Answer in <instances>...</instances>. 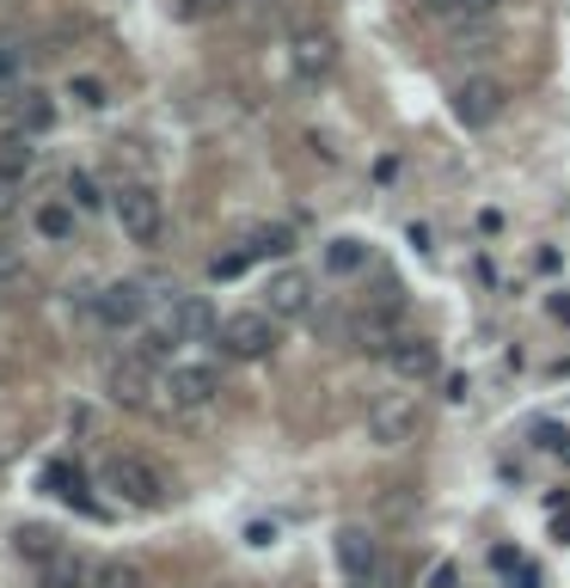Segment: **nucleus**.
I'll use <instances>...</instances> for the list:
<instances>
[{"mask_svg": "<svg viewBox=\"0 0 570 588\" xmlns=\"http://www.w3.org/2000/svg\"><path fill=\"white\" fill-rule=\"evenodd\" d=\"M105 491H117L129 509H159V503H166V478H159L142 454H111L105 460Z\"/></svg>", "mask_w": 570, "mask_h": 588, "instance_id": "obj_1", "label": "nucleus"}, {"mask_svg": "<svg viewBox=\"0 0 570 588\" xmlns=\"http://www.w3.org/2000/svg\"><path fill=\"white\" fill-rule=\"evenodd\" d=\"M215 338H221V350L234 355V362H265V355L277 350V319L270 313H227L221 326H215Z\"/></svg>", "mask_w": 570, "mask_h": 588, "instance_id": "obj_2", "label": "nucleus"}, {"mask_svg": "<svg viewBox=\"0 0 570 588\" xmlns=\"http://www.w3.org/2000/svg\"><path fill=\"white\" fill-rule=\"evenodd\" d=\"M105 392H111V405H123V411H147V405H154V392H159L154 362H147L142 350L117 355V362L105 368Z\"/></svg>", "mask_w": 570, "mask_h": 588, "instance_id": "obj_3", "label": "nucleus"}, {"mask_svg": "<svg viewBox=\"0 0 570 588\" xmlns=\"http://www.w3.org/2000/svg\"><path fill=\"white\" fill-rule=\"evenodd\" d=\"M117 221H123V234L135 239V246H154L159 239V227H166V209H159V190L154 184H123L117 196Z\"/></svg>", "mask_w": 570, "mask_h": 588, "instance_id": "obj_4", "label": "nucleus"}, {"mask_svg": "<svg viewBox=\"0 0 570 588\" xmlns=\"http://www.w3.org/2000/svg\"><path fill=\"white\" fill-rule=\"evenodd\" d=\"M159 392H166V405H173V411H203V405H215L221 374H215L209 362H178V368H166Z\"/></svg>", "mask_w": 570, "mask_h": 588, "instance_id": "obj_5", "label": "nucleus"}, {"mask_svg": "<svg viewBox=\"0 0 570 588\" xmlns=\"http://www.w3.org/2000/svg\"><path fill=\"white\" fill-rule=\"evenodd\" d=\"M93 319H99L105 331H129V326H142V319H147V288L135 282V276H123V282L99 288Z\"/></svg>", "mask_w": 570, "mask_h": 588, "instance_id": "obj_6", "label": "nucleus"}, {"mask_svg": "<svg viewBox=\"0 0 570 588\" xmlns=\"http://www.w3.org/2000/svg\"><path fill=\"white\" fill-rule=\"evenodd\" d=\"M454 117H460L466 130H491V123L504 117V80H491V74L460 80V86H454Z\"/></svg>", "mask_w": 570, "mask_h": 588, "instance_id": "obj_7", "label": "nucleus"}, {"mask_svg": "<svg viewBox=\"0 0 570 588\" xmlns=\"http://www.w3.org/2000/svg\"><path fill=\"white\" fill-rule=\"evenodd\" d=\"M369 435L381 447H405L417 435V399L412 392H393V399H381V405L369 411Z\"/></svg>", "mask_w": 570, "mask_h": 588, "instance_id": "obj_8", "label": "nucleus"}, {"mask_svg": "<svg viewBox=\"0 0 570 588\" xmlns=\"http://www.w3.org/2000/svg\"><path fill=\"white\" fill-rule=\"evenodd\" d=\"M159 326L173 331L178 343H203V338H215V326H221V319H215V307L203 301V295H173V301H166V313H159Z\"/></svg>", "mask_w": 570, "mask_h": 588, "instance_id": "obj_9", "label": "nucleus"}, {"mask_svg": "<svg viewBox=\"0 0 570 588\" xmlns=\"http://www.w3.org/2000/svg\"><path fill=\"white\" fill-rule=\"evenodd\" d=\"M338 570L356 588H369L374 576H381V546H374L369 527H344V534H338Z\"/></svg>", "mask_w": 570, "mask_h": 588, "instance_id": "obj_10", "label": "nucleus"}, {"mask_svg": "<svg viewBox=\"0 0 570 588\" xmlns=\"http://www.w3.org/2000/svg\"><path fill=\"white\" fill-rule=\"evenodd\" d=\"M386 368H393L398 380H429L442 368V350L429 338H417V331H398L393 350H386Z\"/></svg>", "mask_w": 570, "mask_h": 588, "instance_id": "obj_11", "label": "nucleus"}, {"mask_svg": "<svg viewBox=\"0 0 570 588\" xmlns=\"http://www.w3.org/2000/svg\"><path fill=\"white\" fill-rule=\"evenodd\" d=\"M265 295H270V319H307L313 313V282H307L301 270H277Z\"/></svg>", "mask_w": 570, "mask_h": 588, "instance_id": "obj_12", "label": "nucleus"}, {"mask_svg": "<svg viewBox=\"0 0 570 588\" xmlns=\"http://www.w3.org/2000/svg\"><path fill=\"white\" fill-rule=\"evenodd\" d=\"M289 62H294V74H301V80H325V74H332V62H338V43L325 38V31H301V38L289 43Z\"/></svg>", "mask_w": 570, "mask_h": 588, "instance_id": "obj_13", "label": "nucleus"}, {"mask_svg": "<svg viewBox=\"0 0 570 588\" xmlns=\"http://www.w3.org/2000/svg\"><path fill=\"white\" fill-rule=\"evenodd\" d=\"M7 130L13 135H50L55 130V105H50V92H19L13 105H7Z\"/></svg>", "mask_w": 570, "mask_h": 588, "instance_id": "obj_14", "label": "nucleus"}, {"mask_svg": "<svg viewBox=\"0 0 570 588\" xmlns=\"http://www.w3.org/2000/svg\"><path fill=\"white\" fill-rule=\"evenodd\" d=\"M93 582V564L86 558H74V551H50V558H43V588H86Z\"/></svg>", "mask_w": 570, "mask_h": 588, "instance_id": "obj_15", "label": "nucleus"}, {"mask_svg": "<svg viewBox=\"0 0 570 588\" xmlns=\"http://www.w3.org/2000/svg\"><path fill=\"white\" fill-rule=\"evenodd\" d=\"M31 221H38V234H43V239H55V246H68V239H74V203H62V196H50V203H38V215H31Z\"/></svg>", "mask_w": 570, "mask_h": 588, "instance_id": "obj_16", "label": "nucleus"}, {"mask_svg": "<svg viewBox=\"0 0 570 588\" xmlns=\"http://www.w3.org/2000/svg\"><path fill=\"white\" fill-rule=\"evenodd\" d=\"M43 484H50L55 497H68V503H80V509H86V478H80L74 460H50V466H43Z\"/></svg>", "mask_w": 570, "mask_h": 588, "instance_id": "obj_17", "label": "nucleus"}, {"mask_svg": "<svg viewBox=\"0 0 570 588\" xmlns=\"http://www.w3.org/2000/svg\"><path fill=\"white\" fill-rule=\"evenodd\" d=\"M86 588H147V576H142V564L111 558V564H99V570H93V582H86Z\"/></svg>", "mask_w": 570, "mask_h": 588, "instance_id": "obj_18", "label": "nucleus"}, {"mask_svg": "<svg viewBox=\"0 0 570 588\" xmlns=\"http://www.w3.org/2000/svg\"><path fill=\"white\" fill-rule=\"evenodd\" d=\"M362 264H369V246H362V239H332V246H325V270L332 276H356Z\"/></svg>", "mask_w": 570, "mask_h": 588, "instance_id": "obj_19", "label": "nucleus"}, {"mask_svg": "<svg viewBox=\"0 0 570 588\" xmlns=\"http://www.w3.org/2000/svg\"><path fill=\"white\" fill-rule=\"evenodd\" d=\"M25 172H31V147H25V135H13V130H7V135H0V178H25Z\"/></svg>", "mask_w": 570, "mask_h": 588, "instance_id": "obj_20", "label": "nucleus"}, {"mask_svg": "<svg viewBox=\"0 0 570 588\" xmlns=\"http://www.w3.org/2000/svg\"><path fill=\"white\" fill-rule=\"evenodd\" d=\"M436 19H485V13H497V0H424Z\"/></svg>", "mask_w": 570, "mask_h": 588, "instance_id": "obj_21", "label": "nucleus"}, {"mask_svg": "<svg viewBox=\"0 0 570 588\" xmlns=\"http://www.w3.org/2000/svg\"><path fill=\"white\" fill-rule=\"evenodd\" d=\"M246 246H252V258H282V251H294V234L289 227H258Z\"/></svg>", "mask_w": 570, "mask_h": 588, "instance_id": "obj_22", "label": "nucleus"}, {"mask_svg": "<svg viewBox=\"0 0 570 588\" xmlns=\"http://www.w3.org/2000/svg\"><path fill=\"white\" fill-rule=\"evenodd\" d=\"M25 258H19L13 246H7V239H0V295H13V288H25Z\"/></svg>", "mask_w": 570, "mask_h": 588, "instance_id": "obj_23", "label": "nucleus"}, {"mask_svg": "<svg viewBox=\"0 0 570 588\" xmlns=\"http://www.w3.org/2000/svg\"><path fill=\"white\" fill-rule=\"evenodd\" d=\"M68 203H74V209H99V203H105L99 184H93V172H74V178H68Z\"/></svg>", "mask_w": 570, "mask_h": 588, "instance_id": "obj_24", "label": "nucleus"}, {"mask_svg": "<svg viewBox=\"0 0 570 588\" xmlns=\"http://www.w3.org/2000/svg\"><path fill=\"white\" fill-rule=\"evenodd\" d=\"M239 270H252V246H239V251H221V258L209 264V276H215V282H227V276H239Z\"/></svg>", "mask_w": 570, "mask_h": 588, "instance_id": "obj_25", "label": "nucleus"}, {"mask_svg": "<svg viewBox=\"0 0 570 588\" xmlns=\"http://www.w3.org/2000/svg\"><path fill=\"white\" fill-rule=\"evenodd\" d=\"M68 92H74L80 105H105V80H93V74H74V80H68Z\"/></svg>", "mask_w": 570, "mask_h": 588, "instance_id": "obj_26", "label": "nucleus"}, {"mask_svg": "<svg viewBox=\"0 0 570 588\" xmlns=\"http://www.w3.org/2000/svg\"><path fill=\"white\" fill-rule=\"evenodd\" d=\"M234 0H178V19H215V13H227Z\"/></svg>", "mask_w": 570, "mask_h": 588, "instance_id": "obj_27", "label": "nucleus"}, {"mask_svg": "<svg viewBox=\"0 0 570 588\" xmlns=\"http://www.w3.org/2000/svg\"><path fill=\"white\" fill-rule=\"evenodd\" d=\"M19 546H25L31 558H50V551H62V546H55V534H43V527H25V534H19Z\"/></svg>", "mask_w": 570, "mask_h": 588, "instance_id": "obj_28", "label": "nucleus"}, {"mask_svg": "<svg viewBox=\"0 0 570 588\" xmlns=\"http://www.w3.org/2000/svg\"><path fill=\"white\" fill-rule=\"evenodd\" d=\"M540 447H552V454H570V430H558V423H540Z\"/></svg>", "mask_w": 570, "mask_h": 588, "instance_id": "obj_29", "label": "nucleus"}, {"mask_svg": "<svg viewBox=\"0 0 570 588\" xmlns=\"http://www.w3.org/2000/svg\"><path fill=\"white\" fill-rule=\"evenodd\" d=\"M13 215H19V184L0 178V221H13Z\"/></svg>", "mask_w": 570, "mask_h": 588, "instance_id": "obj_30", "label": "nucleus"}, {"mask_svg": "<svg viewBox=\"0 0 570 588\" xmlns=\"http://www.w3.org/2000/svg\"><path fill=\"white\" fill-rule=\"evenodd\" d=\"M429 582H436V588H460V570H454V564H436V576H429Z\"/></svg>", "mask_w": 570, "mask_h": 588, "instance_id": "obj_31", "label": "nucleus"}, {"mask_svg": "<svg viewBox=\"0 0 570 588\" xmlns=\"http://www.w3.org/2000/svg\"><path fill=\"white\" fill-rule=\"evenodd\" d=\"M13 68H19V55H13V50H0V80H13Z\"/></svg>", "mask_w": 570, "mask_h": 588, "instance_id": "obj_32", "label": "nucleus"}, {"mask_svg": "<svg viewBox=\"0 0 570 588\" xmlns=\"http://www.w3.org/2000/svg\"><path fill=\"white\" fill-rule=\"evenodd\" d=\"M552 319H570V295H552Z\"/></svg>", "mask_w": 570, "mask_h": 588, "instance_id": "obj_33", "label": "nucleus"}, {"mask_svg": "<svg viewBox=\"0 0 570 588\" xmlns=\"http://www.w3.org/2000/svg\"><path fill=\"white\" fill-rule=\"evenodd\" d=\"M564 460H570V454H564Z\"/></svg>", "mask_w": 570, "mask_h": 588, "instance_id": "obj_34", "label": "nucleus"}]
</instances>
